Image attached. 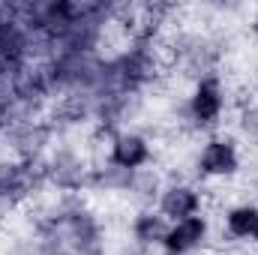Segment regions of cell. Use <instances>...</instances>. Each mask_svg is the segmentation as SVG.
I'll return each mask as SVG.
<instances>
[{"mask_svg":"<svg viewBox=\"0 0 258 255\" xmlns=\"http://www.w3.org/2000/svg\"><path fill=\"white\" fill-rule=\"evenodd\" d=\"M201 237H204V222H201L198 216H189V219L177 222V228H171V231L165 234V243H168L171 252H186V249L195 246Z\"/></svg>","mask_w":258,"mask_h":255,"instance_id":"6da1fadb","label":"cell"},{"mask_svg":"<svg viewBox=\"0 0 258 255\" xmlns=\"http://www.w3.org/2000/svg\"><path fill=\"white\" fill-rule=\"evenodd\" d=\"M201 165H204V171H210V174H231V171L237 168L234 147L225 144V141H213V144L204 150Z\"/></svg>","mask_w":258,"mask_h":255,"instance_id":"7a4b0ae2","label":"cell"},{"mask_svg":"<svg viewBox=\"0 0 258 255\" xmlns=\"http://www.w3.org/2000/svg\"><path fill=\"white\" fill-rule=\"evenodd\" d=\"M219 105H222V99H219V90H216V84L204 81V84L198 87L195 99H192L195 117H198L201 123H207V120H213V117L219 114Z\"/></svg>","mask_w":258,"mask_h":255,"instance_id":"3957f363","label":"cell"},{"mask_svg":"<svg viewBox=\"0 0 258 255\" xmlns=\"http://www.w3.org/2000/svg\"><path fill=\"white\" fill-rule=\"evenodd\" d=\"M198 207V198H195L189 189H171L165 198H162V210L165 216H174V219H189L192 210Z\"/></svg>","mask_w":258,"mask_h":255,"instance_id":"277c9868","label":"cell"},{"mask_svg":"<svg viewBox=\"0 0 258 255\" xmlns=\"http://www.w3.org/2000/svg\"><path fill=\"white\" fill-rule=\"evenodd\" d=\"M147 159V147L141 138H120L117 147H114V162L123 165V168H135Z\"/></svg>","mask_w":258,"mask_h":255,"instance_id":"5b68a950","label":"cell"},{"mask_svg":"<svg viewBox=\"0 0 258 255\" xmlns=\"http://www.w3.org/2000/svg\"><path fill=\"white\" fill-rule=\"evenodd\" d=\"M228 228H231L234 234H240V237L255 234V228H258V210H252V207H240V210H234V213L228 216Z\"/></svg>","mask_w":258,"mask_h":255,"instance_id":"8992f818","label":"cell"},{"mask_svg":"<svg viewBox=\"0 0 258 255\" xmlns=\"http://www.w3.org/2000/svg\"><path fill=\"white\" fill-rule=\"evenodd\" d=\"M159 234H162L159 219H153V216H141V222H138V237H141V240H153V237H159Z\"/></svg>","mask_w":258,"mask_h":255,"instance_id":"52a82bcc","label":"cell"},{"mask_svg":"<svg viewBox=\"0 0 258 255\" xmlns=\"http://www.w3.org/2000/svg\"><path fill=\"white\" fill-rule=\"evenodd\" d=\"M255 237H258V228H255Z\"/></svg>","mask_w":258,"mask_h":255,"instance_id":"ba28073f","label":"cell"}]
</instances>
